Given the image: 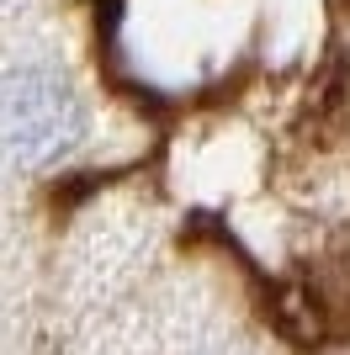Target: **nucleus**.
Wrapping results in <instances>:
<instances>
[{"label":"nucleus","mask_w":350,"mask_h":355,"mask_svg":"<svg viewBox=\"0 0 350 355\" xmlns=\"http://www.w3.org/2000/svg\"><path fill=\"white\" fill-rule=\"evenodd\" d=\"M85 133V106L58 69L16 64L0 74V154L16 164H43Z\"/></svg>","instance_id":"obj_1"}]
</instances>
